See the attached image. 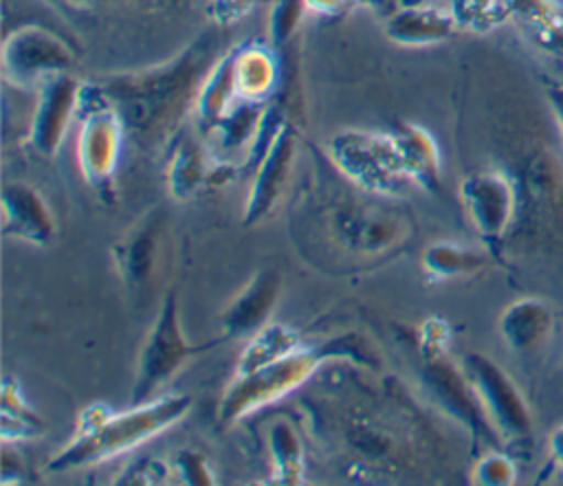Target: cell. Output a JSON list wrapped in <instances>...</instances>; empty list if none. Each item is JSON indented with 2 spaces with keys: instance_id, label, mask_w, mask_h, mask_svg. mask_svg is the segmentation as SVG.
<instances>
[{
  "instance_id": "obj_1",
  "label": "cell",
  "mask_w": 563,
  "mask_h": 486,
  "mask_svg": "<svg viewBox=\"0 0 563 486\" xmlns=\"http://www.w3.org/2000/svg\"><path fill=\"white\" fill-rule=\"evenodd\" d=\"M191 409V398L185 394H167L141 405H132L123 413L92 407L84 413L77 433L51 462V471H68L97 462H106L163 433Z\"/></svg>"
},
{
  "instance_id": "obj_2",
  "label": "cell",
  "mask_w": 563,
  "mask_h": 486,
  "mask_svg": "<svg viewBox=\"0 0 563 486\" xmlns=\"http://www.w3.org/2000/svg\"><path fill=\"white\" fill-rule=\"evenodd\" d=\"M350 347L343 339L336 343H323L319 347H297L288 352L286 356L253 369L249 374H235V380L227 387V394L220 402V420L222 422H235L260 407H266L301 383H306L317 367L328 361L347 354Z\"/></svg>"
},
{
  "instance_id": "obj_3",
  "label": "cell",
  "mask_w": 563,
  "mask_h": 486,
  "mask_svg": "<svg viewBox=\"0 0 563 486\" xmlns=\"http://www.w3.org/2000/svg\"><path fill=\"white\" fill-rule=\"evenodd\" d=\"M462 369L473 385L497 438L512 444L530 442L532 416L512 378L482 354H468Z\"/></svg>"
},
{
  "instance_id": "obj_4",
  "label": "cell",
  "mask_w": 563,
  "mask_h": 486,
  "mask_svg": "<svg viewBox=\"0 0 563 486\" xmlns=\"http://www.w3.org/2000/svg\"><path fill=\"white\" fill-rule=\"evenodd\" d=\"M191 354L194 347L187 343L180 330L176 292H167L163 308L141 347L132 387V405L152 400L156 389H161Z\"/></svg>"
},
{
  "instance_id": "obj_5",
  "label": "cell",
  "mask_w": 563,
  "mask_h": 486,
  "mask_svg": "<svg viewBox=\"0 0 563 486\" xmlns=\"http://www.w3.org/2000/svg\"><path fill=\"white\" fill-rule=\"evenodd\" d=\"M460 198L473 229L488 244L499 242L519 209L515 185L499 172H479L462 183Z\"/></svg>"
},
{
  "instance_id": "obj_6",
  "label": "cell",
  "mask_w": 563,
  "mask_h": 486,
  "mask_svg": "<svg viewBox=\"0 0 563 486\" xmlns=\"http://www.w3.org/2000/svg\"><path fill=\"white\" fill-rule=\"evenodd\" d=\"M282 279L273 268L260 270L249 286L229 303L222 317V330L229 339L253 336L262 330L279 297Z\"/></svg>"
},
{
  "instance_id": "obj_7",
  "label": "cell",
  "mask_w": 563,
  "mask_h": 486,
  "mask_svg": "<svg viewBox=\"0 0 563 486\" xmlns=\"http://www.w3.org/2000/svg\"><path fill=\"white\" fill-rule=\"evenodd\" d=\"M2 229L4 235L46 244L53 238V216L42 196L26 185H7L2 194Z\"/></svg>"
},
{
  "instance_id": "obj_8",
  "label": "cell",
  "mask_w": 563,
  "mask_h": 486,
  "mask_svg": "<svg viewBox=\"0 0 563 486\" xmlns=\"http://www.w3.org/2000/svg\"><path fill=\"white\" fill-rule=\"evenodd\" d=\"M554 328V310L543 299H517L499 317V334L515 352L539 347Z\"/></svg>"
},
{
  "instance_id": "obj_9",
  "label": "cell",
  "mask_w": 563,
  "mask_h": 486,
  "mask_svg": "<svg viewBox=\"0 0 563 486\" xmlns=\"http://www.w3.org/2000/svg\"><path fill=\"white\" fill-rule=\"evenodd\" d=\"M526 29L545 53L563 59V2L559 0H512Z\"/></svg>"
},
{
  "instance_id": "obj_10",
  "label": "cell",
  "mask_w": 563,
  "mask_h": 486,
  "mask_svg": "<svg viewBox=\"0 0 563 486\" xmlns=\"http://www.w3.org/2000/svg\"><path fill=\"white\" fill-rule=\"evenodd\" d=\"M297 347H299V334L292 328L279 325V323L264 325L246 343V347L238 361L235 374H249L253 369H260V367L286 356L288 352H292Z\"/></svg>"
},
{
  "instance_id": "obj_11",
  "label": "cell",
  "mask_w": 563,
  "mask_h": 486,
  "mask_svg": "<svg viewBox=\"0 0 563 486\" xmlns=\"http://www.w3.org/2000/svg\"><path fill=\"white\" fill-rule=\"evenodd\" d=\"M422 264L433 277L451 279V277H464L482 270L486 266V255L477 248H468L451 242H438L427 248Z\"/></svg>"
},
{
  "instance_id": "obj_12",
  "label": "cell",
  "mask_w": 563,
  "mask_h": 486,
  "mask_svg": "<svg viewBox=\"0 0 563 486\" xmlns=\"http://www.w3.org/2000/svg\"><path fill=\"white\" fill-rule=\"evenodd\" d=\"M156 235L152 227L136 231L121 248V273L130 284H141L154 268Z\"/></svg>"
},
{
  "instance_id": "obj_13",
  "label": "cell",
  "mask_w": 563,
  "mask_h": 486,
  "mask_svg": "<svg viewBox=\"0 0 563 486\" xmlns=\"http://www.w3.org/2000/svg\"><path fill=\"white\" fill-rule=\"evenodd\" d=\"M42 429L40 418L22 402L18 387H13L9 380H4L2 391V438L9 440H24L37 435Z\"/></svg>"
},
{
  "instance_id": "obj_14",
  "label": "cell",
  "mask_w": 563,
  "mask_h": 486,
  "mask_svg": "<svg viewBox=\"0 0 563 486\" xmlns=\"http://www.w3.org/2000/svg\"><path fill=\"white\" fill-rule=\"evenodd\" d=\"M271 446H273V455H275V464H277V477L282 482H286V479L297 482V477H299V444H297L292 431L284 422L273 427Z\"/></svg>"
},
{
  "instance_id": "obj_15",
  "label": "cell",
  "mask_w": 563,
  "mask_h": 486,
  "mask_svg": "<svg viewBox=\"0 0 563 486\" xmlns=\"http://www.w3.org/2000/svg\"><path fill=\"white\" fill-rule=\"evenodd\" d=\"M515 477L517 466L504 453H488L473 468V479L484 486H508L515 482Z\"/></svg>"
},
{
  "instance_id": "obj_16",
  "label": "cell",
  "mask_w": 563,
  "mask_h": 486,
  "mask_svg": "<svg viewBox=\"0 0 563 486\" xmlns=\"http://www.w3.org/2000/svg\"><path fill=\"white\" fill-rule=\"evenodd\" d=\"M178 466H180V475L187 477L185 482L189 484H211V475L205 466V460L196 453H180L178 455Z\"/></svg>"
},
{
  "instance_id": "obj_17",
  "label": "cell",
  "mask_w": 563,
  "mask_h": 486,
  "mask_svg": "<svg viewBox=\"0 0 563 486\" xmlns=\"http://www.w3.org/2000/svg\"><path fill=\"white\" fill-rule=\"evenodd\" d=\"M548 451L556 466H563V424H559L548 438Z\"/></svg>"
},
{
  "instance_id": "obj_18",
  "label": "cell",
  "mask_w": 563,
  "mask_h": 486,
  "mask_svg": "<svg viewBox=\"0 0 563 486\" xmlns=\"http://www.w3.org/2000/svg\"><path fill=\"white\" fill-rule=\"evenodd\" d=\"M548 99H550V106L554 110V117H556L561 134H563V88H550Z\"/></svg>"
}]
</instances>
